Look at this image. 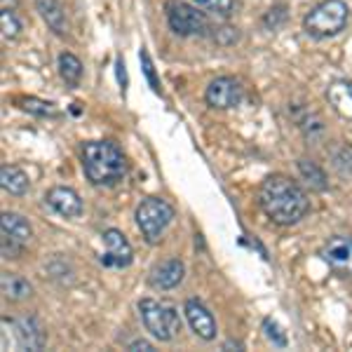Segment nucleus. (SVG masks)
Wrapping results in <instances>:
<instances>
[{"label":"nucleus","mask_w":352,"mask_h":352,"mask_svg":"<svg viewBox=\"0 0 352 352\" xmlns=\"http://www.w3.org/2000/svg\"><path fill=\"white\" fill-rule=\"evenodd\" d=\"M36 8H38V12H41L43 21L52 28L56 36H64L68 31L66 14H64V8H61L59 0H36Z\"/></svg>","instance_id":"nucleus-16"},{"label":"nucleus","mask_w":352,"mask_h":352,"mask_svg":"<svg viewBox=\"0 0 352 352\" xmlns=\"http://www.w3.org/2000/svg\"><path fill=\"white\" fill-rule=\"evenodd\" d=\"M192 3L219 16H230L235 12V0H192Z\"/></svg>","instance_id":"nucleus-23"},{"label":"nucleus","mask_w":352,"mask_h":352,"mask_svg":"<svg viewBox=\"0 0 352 352\" xmlns=\"http://www.w3.org/2000/svg\"><path fill=\"white\" fill-rule=\"evenodd\" d=\"M350 21V8L345 0H322L320 5L310 10L303 19L305 33L317 41H324V38L338 36L340 31H345Z\"/></svg>","instance_id":"nucleus-3"},{"label":"nucleus","mask_w":352,"mask_h":352,"mask_svg":"<svg viewBox=\"0 0 352 352\" xmlns=\"http://www.w3.org/2000/svg\"><path fill=\"white\" fill-rule=\"evenodd\" d=\"M184 312H186V320H188L190 329L202 340H214V338H217V320H214V315L204 308L200 300L188 298V300H186V305H184Z\"/></svg>","instance_id":"nucleus-11"},{"label":"nucleus","mask_w":352,"mask_h":352,"mask_svg":"<svg viewBox=\"0 0 352 352\" xmlns=\"http://www.w3.org/2000/svg\"><path fill=\"white\" fill-rule=\"evenodd\" d=\"M320 256L331 270L340 272V275H352V237H331L329 242H324Z\"/></svg>","instance_id":"nucleus-9"},{"label":"nucleus","mask_w":352,"mask_h":352,"mask_svg":"<svg viewBox=\"0 0 352 352\" xmlns=\"http://www.w3.org/2000/svg\"><path fill=\"white\" fill-rule=\"evenodd\" d=\"M327 99L331 104V109L338 113L345 120H352V82L348 80H336L329 85Z\"/></svg>","instance_id":"nucleus-14"},{"label":"nucleus","mask_w":352,"mask_h":352,"mask_svg":"<svg viewBox=\"0 0 352 352\" xmlns=\"http://www.w3.org/2000/svg\"><path fill=\"white\" fill-rule=\"evenodd\" d=\"M14 336L19 340V348L24 350H43L45 336L33 317H24V320L14 322Z\"/></svg>","instance_id":"nucleus-15"},{"label":"nucleus","mask_w":352,"mask_h":352,"mask_svg":"<svg viewBox=\"0 0 352 352\" xmlns=\"http://www.w3.org/2000/svg\"><path fill=\"white\" fill-rule=\"evenodd\" d=\"M101 237H104V244H106V254L101 256V263H104L106 268H127L134 258L132 244L127 242V237L116 228L104 230Z\"/></svg>","instance_id":"nucleus-10"},{"label":"nucleus","mask_w":352,"mask_h":352,"mask_svg":"<svg viewBox=\"0 0 352 352\" xmlns=\"http://www.w3.org/2000/svg\"><path fill=\"white\" fill-rule=\"evenodd\" d=\"M129 350H132V352H139V350L151 352V350H153V345L148 343V340H134V343L129 345Z\"/></svg>","instance_id":"nucleus-27"},{"label":"nucleus","mask_w":352,"mask_h":352,"mask_svg":"<svg viewBox=\"0 0 352 352\" xmlns=\"http://www.w3.org/2000/svg\"><path fill=\"white\" fill-rule=\"evenodd\" d=\"M139 61H141V68H144V76H146V80H148L151 85V89L155 94H160V78H157V73H155V64H153V59H151V54H148V50H144L141 47V52H139Z\"/></svg>","instance_id":"nucleus-22"},{"label":"nucleus","mask_w":352,"mask_h":352,"mask_svg":"<svg viewBox=\"0 0 352 352\" xmlns=\"http://www.w3.org/2000/svg\"><path fill=\"white\" fill-rule=\"evenodd\" d=\"M204 101H207L212 109H235L242 101V85L230 76H221L214 78L209 82L207 92H204Z\"/></svg>","instance_id":"nucleus-8"},{"label":"nucleus","mask_w":352,"mask_h":352,"mask_svg":"<svg viewBox=\"0 0 352 352\" xmlns=\"http://www.w3.org/2000/svg\"><path fill=\"white\" fill-rule=\"evenodd\" d=\"M116 68H118V82H120V87H122V92H124V89H127V71H124V61L118 59Z\"/></svg>","instance_id":"nucleus-26"},{"label":"nucleus","mask_w":352,"mask_h":352,"mask_svg":"<svg viewBox=\"0 0 352 352\" xmlns=\"http://www.w3.org/2000/svg\"><path fill=\"white\" fill-rule=\"evenodd\" d=\"M59 73H61V78L66 80V85H73V87H76V85L80 82V78H82L80 59H78L76 54H71V52H64L59 56Z\"/></svg>","instance_id":"nucleus-19"},{"label":"nucleus","mask_w":352,"mask_h":352,"mask_svg":"<svg viewBox=\"0 0 352 352\" xmlns=\"http://www.w3.org/2000/svg\"><path fill=\"white\" fill-rule=\"evenodd\" d=\"M82 169L92 186H116L127 174V160L113 141H87L82 146Z\"/></svg>","instance_id":"nucleus-2"},{"label":"nucleus","mask_w":352,"mask_h":352,"mask_svg":"<svg viewBox=\"0 0 352 352\" xmlns=\"http://www.w3.org/2000/svg\"><path fill=\"white\" fill-rule=\"evenodd\" d=\"M174 221V207L169 202L160 200V197H146L136 209V223H139L141 235L146 242L155 244L169 228Z\"/></svg>","instance_id":"nucleus-5"},{"label":"nucleus","mask_w":352,"mask_h":352,"mask_svg":"<svg viewBox=\"0 0 352 352\" xmlns=\"http://www.w3.org/2000/svg\"><path fill=\"white\" fill-rule=\"evenodd\" d=\"M186 275V265L181 263L179 258H172V261H164L162 265H157L155 270H153V277H151V285L155 289H174L181 285V280H184Z\"/></svg>","instance_id":"nucleus-13"},{"label":"nucleus","mask_w":352,"mask_h":352,"mask_svg":"<svg viewBox=\"0 0 352 352\" xmlns=\"http://www.w3.org/2000/svg\"><path fill=\"white\" fill-rule=\"evenodd\" d=\"M0 230H3V240H0V247H3V256L5 258H19L21 249L31 242L33 230L28 226V221L19 214L5 212L3 219H0Z\"/></svg>","instance_id":"nucleus-7"},{"label":"nucleus","mask_w":352,"mask_h":352,"mask_svg":"<svg viewBox=\"0 0 352 352\" xmlns=\"http://www.w3.org/2000/svg\"><path fill=\"white\" fill-rule=\"evenodd\" d=\"M50 207L54 209L59 217L64 219H78L82 214V200L73 188H66V186H56L45 195Z\"/></svg>","instance_id":"nucleus-12"},{"label":"nucleus","mask_w":352,"mask_h":352,"mask_svg":"<svg viewBox=\"0 0 352 352\" xmlns=\"http://www.w3.org/2000/svg\"><path fill=\"white\" fill-rule=\"evenodd\" d=\"M164 14H167V24L176 36H204L209 31L207 16L184 0H167Z\"/></svg>","instance_id":"nucleus-6"},{"label":"nucleus","mask_w":352,"mask_h":352,"mask_svg":"<svg viewBox=\"0 0 352 352\" xmlns=\"http://www.w3.org/2000/svg\"><path fill=\"white\" fill-rule=\"evenodd\" d=\"M258 204L265 217L277 226L298 223L310 209V200L305 190L282 174H272L261 184Z\"/></svg>","instance_id":"nucleus-1"},{"label":"nucleus","mask_w":352,"mask_h":352,"mask_svg":"<svg viewBox=\"0 0 352 352\" xmlns=\"http://www.w3.org/2000/svg\"><path fill=\"white\" fill-rule=\"evenodd\" d=\"M0 26H3V38H8V41L16 38L21 31V21L16 19V14L12 10H3V14H0Z\"/></svg>","instance_id":"nucleus-24"},{"label":"nucleus","mask_w":352,"mask_h":352,"mask_svg":"<svg viewBox=\"0 0 352 352\" xmlns=\"http://www.w3.org/2000/svg\"><path fill=\"white\" fill-rule=\"evenodd\" d=\"M298 172L315 190H324L327 188V174L322 172V169L317 167L312 160H300L298 162Z\"/></svg>","instance_id":"nucleus-20"},{"label":"nucleus","mask_w":352,"mask_h":352,"mask_svg":"<svg viewBox=\"0 0 352 352\" xmlns=\"http://www.w3.org/2000/svg\"><path fill=\"white\" fill-rule=\"evenodd\" d=\"M0 184H3V188L10 192V195H24L28 190V186H31V181H28V176L21 172L19 167H14V164H3L0 167Z\"/></svg>","instance_id":"nucleus-17"},{"label":"nucleus","mask_w":352,"mask_h":352,"mask_svg":"<svg viewBox=\"0 0 352 352\" xmlns=\"http://www.w3.org/2000/svg\"><path fill=\"white\" fill-rule=\"evenodd\" d=\"M263 331H265V338H268L275 348H287V336L275 320H270V317L268 320H263Z\"/></svg>","instance_id":"nucleus-25"},{"label":"nucleus","mask_w":352,"mask_h":352,"mask_svg":"<svg viewBox=\"0 0 352 352\" xmlns=\"http://www.w3.org/2000/svg\"><path fill=\"white\" fill-rule=\"evenodd\" d=\"M139 312H141V320H144L146 331H148L153 338L167 343V340H174L179 336L181 317L169 303L144 298V300H139Z\"/></svg>","instance_id":"nucleus-4"},{"label":"nucleus","mask_w":352,"mask_h":352,"mask_svg":"<svg viewBox=\"0 0 352 352\" xmlns=\"http://www.w3.org/2000/svg\"><path fill=\"white\" fill-rule=\"evenodd\" d=\"M21 109L26 113H33V116H41V118H56L59 111H56L54 104L50 101H43V99H36V96H26V99H19Z\"/></svg>","instance_id":"nucleus-21"},{"label":"nucleus","mask_w":352,"mask_h":352,"mask_svg":"<svg viewBox=\"0 0 352 352\" xmlns=\"http://www.w3.org/2000/svg\"><path fill=\"white\" fill-rule=\"evenodd\" d=\"M0 287H3L5 298H10V300H24L33 294V287L28 285V280L16 275V272H3Z\"/></svg>","instance_id":"nucleus-18"}]
</instances>
